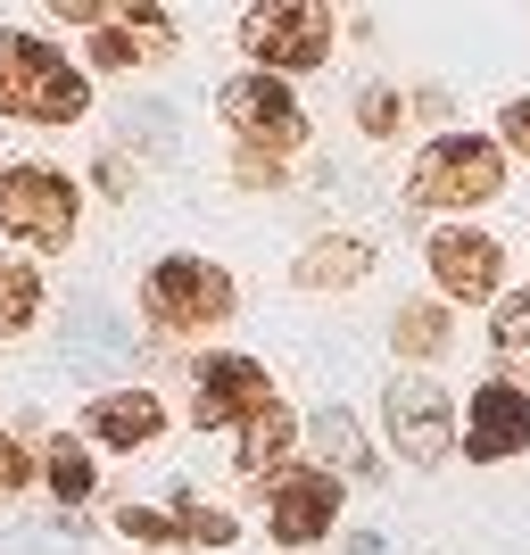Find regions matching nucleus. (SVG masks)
I'll return each instance as SVG.
<instances>
[{"mask_svg":"<svg viewBox=\"0 0 530 555\" xmlns=\"http://www.w3.org/2000/svg\"><path fill=\"white\" fill-rule=\"evenodd\" d=\"M290 440H299V415H290V406H266V415L257 423H241V448H232V464H241V481H282V473H290Z\"/></svg>","mask_w":530,"mask_h":555,"instance_id":"14","label":"nucleus"},{"mask_svg":"<svg viewBox=\"0 0 530 555\" xmlns=\"http://www.w3.org/2000/svg\"><path fill=\"white\" fill-rule=\"evenodd\" d=\"M382 431H390V448L406 464H448L464 440V423H456V398L439 390V382H423V373H406V382H390L382 390Z\"/></svg>","mask_w":530,"mask_h":555,"instance_id":"8","label":"nucleus"},{"mask_svg":"<svg viewBox=\"0 0 530 555\" xmlns=\"http://www.w3.org/2000/svg\"><path fill=\"white\" fill-rule=\"evenodd\" d=\"M340 498H348L340 473L290 464V473L266 489V531H274V547H315V539H332L340 531Z\"/></svg>","mask_w":530,"mask_h":555,"instance_id":"10","label":"nucleus"},{"mask_svg":"<svg viewBox=\"0 0 530 555\" xmlns=\"http://www.w3.org/2000/svg\"><path fill=\"white\" fill-rule=\"evenodd\" d=\"M489 348H497V357H530V291H506V299H497Z\"/></svg>","mask_w":530,"mask_h":555,"instance_id":"23","label":"nucleus"},{"mask_svg":"<svg viewBox=\"0 0 530 555\" xmlns=\"http://www.w3.org/2000/svg\"><path fill=\"white\" fill-rule=\"evenodd\" d=\"M116 539H133V547H174V539H183V522H174V514H158V506H133V498H125V506H116Z\"/></svg>","mask_w":530,"mask_h":555,"instance_id":"21","label":"nucleus"},{"mask_svg":"<svg viewBox=\"0 0 530 555\" xmlns=\"http://www.w3.org/2000/svg\"><path fill=\"white\" fill-rule=\"evenodd\" d=\"M390 348L406 357V365H431V357H448V315H439L431 299L398 307V315H390Z\"/></svg>","mask_w":530,"mask_h":555,"instance_id":"18","label":"nucleus"},{"mask_svg":"<svg viewBox=\"0 0 530 555\" xmlns=\"http://www.w3.org/2000/svg\"><path fill=\"white\" fill-rule=\"evenodd\" d=\"M357 125H365L373 141L406 133V100H398V83H365V92H357Z\"/></svg>","mask_w":530,"mask_h":555,"instance_id":"22","label":"nucleus"},{"mask_svg":"<svg viewBox=\"0 0 530 555\" xmlns=\"http://www.w3.org/2000/svg\"><path fill=\"white\" fill-rule=\"evenodd\" d=\"M83 440L92 448H116V456H133V448H158L166 440V398L158 390H100L83 406Z\"/></svg>","mask_w":530,"mask_h":555,"instance_id":"12","label":"nucleus"},{"mask_svg":"<svg viewBox=\"0 0 530 555\" xmlns=\"http://www.w3.org/2000/svg\"><path fill=\"white\" fill-rule=\"evenodd\" d=\"M83 67H108V75H133V67H150V50H141V34L125 17H108L92 34V50H83Z\"/></svg>","mask_w":530,"mask_h":555,"instance_id":"20","label":"nucleus"},{"mask_svg":"<svg viewBox=\"0 0 530 555\" xmlns=\"http://www.w3.org/2000/svg\"><path fill=\"white\" fill-rule=\"evenodd\" d=\"M365 274H373V241H357V232H323V241L299 249V266H290L299 291H357Z\"/></svg>","mask_w":530,"mask_h":555,"instance_id":"13","label":"nucleus"},{"mask_svg":"<svg viewBox=\"0 0 530 555\" xmlns=\"http://www.w3.org/2000/svg\"><path fill=\"white\" fill-rule=\"evenodd\" d=\"M232 299H241L232 274L216 257H191V249L158 257L141 274V324H158V332H216L232 315Z\"/></svg>","mask_w":530,"mask_h":555,"instance_id":"3","label":"nucleus"},{"mask_svg":"<svg viewBox=\"0 0 530 555\" xmlns=\"http://www.w3.org/2000/svg\"><path fill=\"white\" fill-rule=\"evenodd\" d=\"M174 522H183L191 547H232V539H241V522H232L224 506H208L199 489H174Z\"/></svg>","mask_w":530,"mask_h":555,"instance_id":"19","label":"nucleus"},{"mask_svg":"<svg viewBox=\"0 0 530 555\" xmlns=\"http://www.w3.org/2000/svg\"><path fill=\"white\" fill-rule=\"evenodd\" d=\"M406 199L415 208H489V199H506V141L431 133L423 158L406 166Z\"/></svg>","mask_w":530,"mask_h":555,"instance_id":"2","label":"nucleus"},{"mask_svg":"<svg viewBox=\"0 0 530 555\" xmlns=\"http://www.w3.org/2000/svg\"><path fill=\"white\" fill-rule=\"evenodd\" d=\"M0 232L9 241H34V249H67L83 232V183L59 175V166H0Z\"/></svg>","mask_w":530,"mask_h":555,"instance_id":"4","label":"nucleus"},{"mask_svg":"<svg viewBox=\"0 0 530 555\" xmlns=\"http://www.w3.org/2000/svg\"><path fill=\"white\" fill-rule=\"evenodd\" d=\"M34 481H42V456H34L25 440H9V431H0V498H25Z\"/></svg>","mask_w":530,"mask_h":555,"instance_id":"24","label":"nucleus"},{"mask_svg":"<svg viewBox=\"0 0 530 555\" xmlns=\"http://www.w3.org/2000/svg\"><path fill=\"white\" fill-rule=\"evenodd\" d=\"M274 398H282L274 373L257 365L249 348H208V357L191 365V423H199V431H241V423H257Z\"/></svg>","mask_w":530,"mask_h":555,"instance_id":"7","label":"nucleus"},{"mask_svg":"<svg viewBox=\"0 0 530 555\" xmlns=\"http://www.w3.org/2000/svg\"><path fill=\"white\" fill-rule=\"evenodd\" d=\"M42 489H50V498H59V506H83V498H92V489H100L92 440H67V431H59V440L42 448Z\"/></svg>","mask_w":530,"mask_h":555,"instance_id":"15","label":"nucleus"},{"mask_svg":"<svg viewBox=\"0 0 530 555\" xmlns=\"http://www.w3.org/2000/svg\"><path fill=\"white\" fill-rule=\"evenodd\" d=\"M497 133H506V150H522V158H530V100H506Z\"/></svg>","mask_w":530,"mask_h":555,"instance_id":"25","label":"nucleus"},{"mask_svg":"<svg viewBox=\"0 0 530 555\" xmlns=\"http://www.w3.org/2000/svg\"><path fill=\"white\" fill-rule=\"evenodd\" d=\"M423 266H431L439 299H456V307H481V299L506 291V241L481 232V224H439L423 241Z\"/></svg>","mask_w":530,"mask_h":555,"instance_id":"9","label":"nucleus"},{"mask_svg":"<svg viewBox=\"0 0 530 555\" xmlns=\"http://www.w3.org/2000/svg\"><path fill=\"white\" fill-rule=\"evenodd\" d=\"M315 448H323V456H340V481H382V464H373L365 431L348 423V406H323V415H315Z\"/></svg>","mask_w":530,"mask_h":555,"instance_id":"17","label":"nucleus"},{"mask_svg":"<svg viewBox=\"0 0 530 555\" xmlns=\"http://www.w3.org/2000/svg\"><path fill=\"white\" fill-rule=\"evenodd\" d=\"M42 324V266H25V257H0V340H17V332Z\"/></svg>","mask_w":530,"mask_h":555,"instance_id":"16","label":"nucleus"},{"mask_svg":"<svg viewBox=\"0 0 530 555\" xmlns=\"http://www.w3.org/2000/svg\"><path fill=\"white\" fill-rule=\"evenodd\" d=\"M0 116L17 125H83L92 116V67L67 59L59 42L0 25Z\"/></svg>","mask_w":530,"mask_h":555,"instance_id":"1","label":"nucleus"},{"mask_svg":"<svg viewBox=\"0 0 530 555\" xmlns=\"http://www.w3.org/2000/svg\"><path fill=\"white\" fill-rule=\"evenodd\" d=\"M332 42H340V17L323 9V0H266V9H249L241 17V50H249L257 75H307L332 59Z\"/></svg>","mask_w":530,"mask_h":555,"instance_id":"5","label":"nucleus"},{"mask_svg":"<svg viewBox=\"0 0 530 555\" xmlns=\"http://www.w3.org/2000/svg\"><path fill=\"white\" fill-rule=\"evenodd\" d=\"M464 456L473 464H506V456H530V390L489 373L481 390L464 398Z\"/></svg>","mask_w":530,"mask_h":555,"instance_id":"11","label":"nucleus"},{"mask_svg":"<svg viewBox=\"0 0 530 555\" xmlns=\"http://www.w3.org/2000/svg\"><path fill=\"white\" fill-rule=\"evenodd\" d=\"M216 116H224L232 133H241V150H257V158H290V150H307V108L299 92L282 83V75H232L224 92H216Z\"/></svg>","mask_w":530,"mask_h":555,"instance_id":"6","label":"nucleus"}]
</instances>
